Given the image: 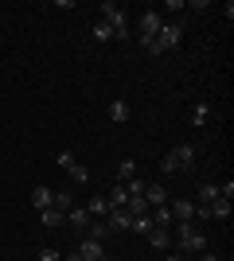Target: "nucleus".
<instances>
[{"mask_svg": "<svg viewBox=\"0 0 234 261\" xmlns=\"http://www.w3.org/2000/svg\"><path fill=\"white\" fill-rule=\"evenodd\" d=\"M211 218H223L226 222V218H230V199H215L211 203Z\"/></svg>", "mask_w": 234, "mask_h": 261, "instance_id": "nucleus-22", "label": "nucleus"}, {"mask_svg": "<svg viewBox=\"0 0 234 261\" xmlns=\"http://www.w3.org/2000/svg\"><path fill=\"white\" fill-rule=\"evenodd\" d=\"M51 199H55V191H51V187H43V184H39V187L32 191V203H35V211H47V207H51Z\"/></svg>", "mask_w": 234, "mask_h": 261, "instance_id": "nucleus-15", "label": "nucleus"}, {"mask_svg": "<svg viewBox=\"0 0 234 261\" xmlns=\"http://www.w3.org/2000/svg\"><path fill=\"white\" fill-rule=\"evenodd\" d=\"M101 261H113V257H101Z\"/></svg>", "mask_w": 234, "mask_h": 261, "instance_id": "nucleus-34", "label": "nucleus"}, {"mask_svg": "<svg viewBox=\"0 0 234 261\" xmlns=\"http://www.w3.org/2000/svg\"><path fill=\"white\" fill-rule=\"evenodd\" d=\"M160 168H164V172H179V168H176V160H172V152H168L164 160H160Z\"/></svg>", "mask_w": 234, "mask_h": 261, "instance_id": "nucleus-29", "label": "nucleus"}, {"mask_svg": "<svg viewBox=\"0 0 234 261\" xmlns=\"http://www.w3.org/2000/svg\"><path fill=\"white\" fill-rule=\"evenodd\" d=\"M74 207V199H70V191H55V199H51V211H59V215L67 218V211Z\"/></svg>", "mask_w": 234, "mask_h": 261, "instance_id": "nucleus-16", "label": "nucleus"}, {"mask_svg": "<svg viewBox=\"0 0 234 261\" xmlns=\"http://www.w3.org/2000/svg\"><path fill=\"white\" fill-rule=\"evenodd\" d=\"M129 179H137V164L121 160V164H117V184H129Z\"/></svg>", "mask_w": 234, "mask_h": 261, "instance_id": "nucleus-21", "label": "nucleus"}, {"mask_svg": "<svg viewBox=\"0 0 234 261\" xmlns=\"http://www.w3.org/2000/svg\"><path fill=\"white\" fill-rule=\"evenodd\" d=\"M179 39H184V20H172L156 32V39H148V43H141V47H145L148 55H164V51H176Z\"/></svg>", "mask_w": 234, "mask_h": 261, "instance_id": "nucleus-1", "label": "nucleus"}, {"mask_svg": "<svg viewBox=\"0 0 234 261\" xmlns=\"http://www.w3.org/2000/svg\"><path fill=\"white\" fill-rule=\"evenodd\" d=\"M219 199H234V184L226 179V184H219Z\"/></svg>", "mask_w": 234, "mask_h": 261, "instance_id": "nucleus-28", "label": "nucleus"}, {"mask_svg": "<svg viewBox=\"0 0 234 261\" xmlns=\"http://www.w3.org/2000/svg\"><path fill=\"white\" fill-rule=\"evenodd\" d=\"M70 164H74V156H70V152H59V168H63V172H67Z\"/></svg>", "mask_w": 234, "mask_h": 261, "instance_id": "nucleus-30", "label": "nucleus"}, {"mask_svg": "<svg viewBox=\"0 0 234 261\" xmlns=\"http://www.w3.org/2000/svg\"><path fill=\"white\" fill-rule=\"evenodd\" d=\"M145 203H148V211H152V207H164V203H168V191L160 184H148L145 187Z\"/></svg>", "mask_w": 234, "mask_h": 261, "instance_id": "nucleus-10", "label": "nucleus"}, {"mask_svg": "<svg viewBox=\"0 0 234 261\" xmlns=\"http://www.w3.org/2000/svg\"><path fill=\"white\" fill-rule=\"evenodd\" d=\"M148 238V246H152V250H168V246H172V230H160V226H152L145 234Z\"/></svg>", "mask_w": 234, "mask_h": 261, "instance_id": "nucleus-9", "label": "nucleus"}, {"mask_svg": "<svg viewBox=\"0 0 234 261\" xmlns=\"http://www.w3.org/2000/svg\"><path fill=\"white\" fill-rule=\"evenodd\" d=\"M215 199H219V184H199V199H195V203H203V207H211Z\"/></svg>", "mask_w": 234, "mask_h": 261, "instance_id": "nucleus-18", "label": "nucleus"}, {"mask_svg": "<svg viewBox=\"0 0 234 261\" xmlns=\"http://www.w3.org/2000/svg\"><path fill=\"white\" fill-rule=\"evenodd\" d=\"M129 230H137V234H148V230H152V218L148 215H133V226Z\"/></svg>", "mask_w": 234, "mask_h": 261, "instance_id": "nucleus-26", "label": "nucleus"}, {"mask_svg": "<svg viewBox=\"0 0 234 261\" xmlns=\"http://www.w3.org/2000/svg\"><path fill=\"white\" fill-rule=\"evenodd\" d=\"M106 222H110V230H129V226H133V215H129L125 207H110Z\"/></svg>", "mask_w": 234, "mask_h": 261, "instance_id": "nucleus-6", "label": "nucleus"}, {"mask_svg": "<svg viewBox=\"0 0 234 261\" xmlns=\"http://www.w3.org/2000/svg\"><path fill=\"white\" fill-rule=\"evenodd\" d=\"M110 234H113V230H110V222H106V218H94V222L86 226V238H94V242L110 238Z\"/></svg>", "mask_w": 234, "mask_h": 261, "instance_id": "nucleus-14", "label": "nucleus"}, {"mask_svg": "<svg viewBox=\"0 0 234 261\" xmlns=\"http://www.w3.org/2000/svg\"><path fill=\"white\" fill-rule=\"evenodd\" d=\"M164 261H184V257H176V253H172V257H164Z\"/></svg>", "mask_w": 234, "mask_h": 261, "instance_id": "nucleus-33", "label": "nucleus"}, {"mask_svg": "<svg viewBox=\"0 0 234 261\" xmlns=\"http://www.w3.org/2000/svg\"><path fill=\"white\" fill-rule=\"evenodd\" d=\"M67 175H70V179H74V184H86V179H90V172H86V168H82V164H70V168H67Z\"/></svg>", "mask_w": 234, "mask_h": 261, "instance_id": "nucleus-25", "label": "nucleus"}, {"mask_svg": "<svg viewBox=\"0 0 234 261\" xmlns=\"http://www.w3.org/2000/svg\"><path fill=\"white\" fill-rule=\"evenodd\" d=\"M160 28H164V16H160V12H141V35H137V39L148 43V39H156Z\"/></svg>", "mask_w": 234, "mask_h": 261, "instance_id": "nucleus-4", "label": "nucleus"}, {"mask_svg": "<svg viewBox=\"0 0 234 261\" xmlns=\"http://www.w3.org/2000/svg\"><path fill=\"white\" fill-rule=\"evenodd\" d=\"M67 222H70L74 230H82V234H86V226L94 222V218L86 215V207H70V211H67Z\"/></svg>", "mask_w": 234, "mask_h": 261, "instance_id": "nucleus-11", "label": "nucleus"}, {"mask_svg": "<svg viewBox=\"0 0 234 261\" xmlns=\"http://www.w3.org/2000/svg\"><path fill=\"white\" fill-rule=\"evenodd\" d=\"M106 203H110V207H125V203H129V191H125V184H113V187H110V195H106Z\"/></svg>", "mask_w": 234, "mask_h": 261, "instance_id": "nucleus-17", "label": "nucleus"}, {"mask_svg": "<svg viewBox=\"0 0 234 261\" xmlns=\"http://www.w3.org/2000/svg\"><path fill=\"white\" fill-rule=\"evenodd\" d=\"M199 261H219V257H215L211 250H203V253H199Z\"/></svg>", "mask_w": 234, "mask_h": 261, "instance_id": "nucleus-31", "label": "nucleus"}, {"mask_svg": "<svg viewBox=\"0 0 234 261\" xmlns=\"http://www.w3.org/2000/svg\"><path fill=\"white\" fill-rule=\"evenodd\" d=\"M148 218H152V226H160V230H172V222H176L172 211H168V203H164V207H152V211H148Z\"/></svg>", "mask_w": 234, "mask_h": 261, "instance_id": "nucleus-12", "label": "nucleus"}, {"mask_svg": "<svg viewBox=\"0 0 234 261\" xmlns=\"http://www.w3.org/2000/svg\"><path fill=\"white\" fill-rule=\"evenodd\" d=\"M207 121H211V106H195V113H191V125H195V129H203Z\"/></svg>", "mask_w": 234, "mask_h": 261, "instance_id": "nucleus-23", "label": "nucleus"}, {"mask_svg": "<svg viewBox=\"0 0 234 261\" xmlns=\"http://www.w3.org/2000/svg\"><path fill=\"white\" fill-rule=\"evenodd\" d=\"M110 121H113V125H125V121H129V101H125V98L110 101Z\"/></svg>", "mask_w": 234, "mask_h": 261, "instance_id": "nucleus-13", "label": "nucleus"}, {"mask_svg": "<svg viewBox=\"0 0 234 261\" xmlns=\"http://www.w3.org/2000/svg\"><path fill=\"white\" fill-rule=\"evenodd\" d=\"M67 261H82V257H78V250H74V253H67Z\"/></svg>", "mask_w": 234, "mask_h": 261, "instance_id": "nucleus-32", "label": "nucleus"}, {"mask_svg": "<svg viewBox=\"0 0 234 261\" xmlns=\"http://www.w3.org/2000/svg\"><path fill=\"white\" fill-rule=\"evenodd\" d=\"M172 160H176L179 172L195 168V144H176V148H172Z\"/></svg>", "mask_w": 234, "mask_h": 261, "instance_id": "nucleus-5", "label": "nucleus"}, {"mask_svg": "<svg viewBox=\"0 0 234 261\" xmlns=\"http://www.w3.org/2000/svg\"><path fill=\"white\" fill-rule=\"evenodd\" d=\"M94 39H98V43H110V39H113V28H110V23H94Z\"/></svg>", "mask_w": 234, "mask_h": 261, "instance_id": "nucleus-24", "label": "nucleus"}, {"mask_svg": "<svg viewBox=\"0 0 234 261\" xmlns=\"http://www.w3.org/2000/svg\"><path fill=\"white\" fill-rule=\"evenodd\" d=\"M39 222H43L47 230H55V226H63V222H67V218L59 215V211H51V207H47V211H39Z\"/></svg>", "mask_w": 234, "mask_h": 261, "instance_id": "nucleus-20", "label": "nucleus"}, {"mask_svg": "<svg viewBox=\"0 0 234 261\" xmlns=\"http://www.w3.org/2000/svg\"><path fill=\"white\" fill-rule=\"evenodd\" d=\"M78 257H82V261H101V257H106V253H101V242L82 238V246H78Z\"/></svg>", "mask_w": 234, "mask_h": 261, "instance_id": "nucleus-8", "label": "nucleus"}, {"mask_svg": "<svg viewBox=\"0 0 234 261\" xmlns=\"http://www.w3.org/2000/svg\"><path fill=\"white\" fill-rule=\"evenodd\" d=\"M39 261H63V253L55 246H47V250H39Z\"/></svg>", "mask_w": 234, "mask_h": 261, "instance_id": "nucleus-27", "label": "nucleus"}, {"mask_svg": "<svg viewBox=\"0 0 234 261\" xmlns=\"http://www.w3.org/2000/svg\"><path fill=\"white\" fill-rule=\"evenodd\" d=\"M86 215L90 218H106V215H110V203H106V199H90V203H86Z\"/></svg>", "mask_w": 234, "mask_h": 261, "instance_id": "nucleus-19", "label": "nucleus"}, {"mask_svg": "<svg viewBox=\"0 0 234 261\" xmlns=\"http://www.w3.org/2000/svg\"><path fill=\"white\" fill-rule=\"evenodd\" d=\"M168 211H172V218H176V222H191V218H195V203H191V199H176Z\"/></svg>", "mask_w": 234, "mask_h": 261, "instance_id": "nucleus-7", "label": "nucleus"}, {"mask_svg": "<svg viewBox=\"0 0 234 261\" xmlns=\"http://www.w3.org/2000/svg\"><path fill=\"white\" fill-rule=\"evenodd\" d=\"M176 242H179L184 253H203L207 250V234H199L191 222H176Z\"/></svg>", "mask_w": 234, "mask_h": 261, "instance_id": "nucleus-2", "label": "nucleus"}, {"mask_svg": "<svg viewBox=\"0 0 234 261\" xmlns=\"http://www.w3.org/2000/svg\"><path fill=\"white\" fill-rule=\"evenodd\" d=\"M101 23H110L113 28V39H129V23H125V12L117 8V4H113V0H106V4H101Z\"/></svg>", "mask_w": 234, "mask_h": 261, "instance_id": "nucleus-3", "label": "nucleus"}]
</instances>
